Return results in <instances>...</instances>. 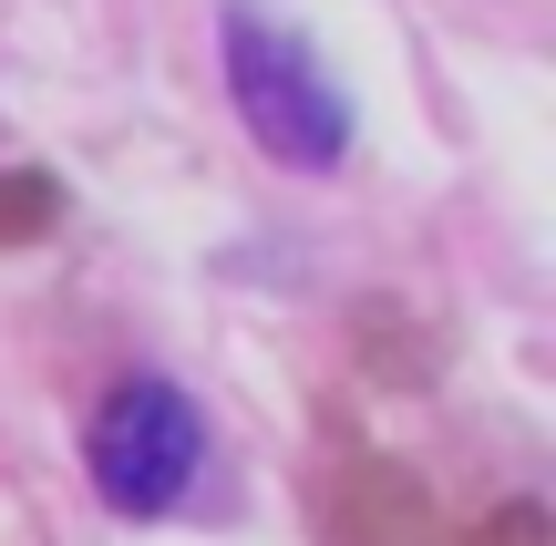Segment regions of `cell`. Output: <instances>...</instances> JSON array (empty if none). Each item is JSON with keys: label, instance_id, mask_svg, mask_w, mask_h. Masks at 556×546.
Wrapping results in <instances>:
<instances>
[{"label": "cell", "instance_id": "6da1fadb", "mask_svg": "<svg viewBox=\"0 0 556 546\" xmlns=\"http://www.w3.org/2000/svg\"><path fill=\"white\" fill-rule=\"evenodd\" d=\"M217 62H227V103H238V124L258 135L268 165L330 176V165L351 155V103H340L330 62H319L289 21H268L258 0H227L217 11Z\"/></svg>", "mask_w": 556, "mask_h": 546}, {"label": "cell", "instance_id": "7a4b0ae2", "mask_svg": "<svg viewBox=\"0 0 556 546\" xmlns=\"http://www.w3.org/2000/svg\"><path fill=\"white\" fill-rule=\"evenodd\" d=\"M83 465H93V495L114 516H165L206 465V423H197V403H186L176 382H124L114 403L93 412Z\"/></svg>", "mask_w": 556, "mask_h": 546}]
</instances>
